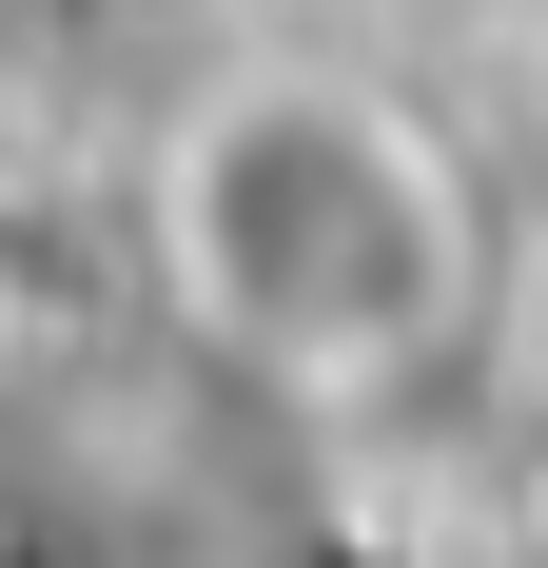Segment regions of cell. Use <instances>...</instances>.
I'll return each mask as SVG.
<instances>
[{"instance_id":"1","label":"cell","mask_w":548,"mask_h":568,"mask_svg":"<svg viewBox=\"0 0 548 568\" xmlns=\"http://www.w3.org/2000/svg\"><path fill=\"white\" fill-rule=\"evenodd\" d=\"M158 314L274 412H412L490 334V196L392 79L235 59L138 158Z\"/></svg>"}]
</instances>
